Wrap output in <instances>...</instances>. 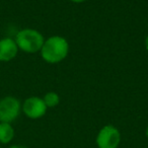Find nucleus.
I'll return each mask as SVG.
<instances>
[{
    "mask_svg": "<svg viewBox=\"0 0 148 148\" xmlns=\"http://www.w3.org/2000/svg\"><path fill=\"white\" fill-rule=\"evenodd\" d=\"M43 101L47 108H55L59 105L60 103V97L55 91H49L47 92L43 97Z\"/></svg>",
    "mask_w": 148,
    "mask_h": 148,
    "instance_id": "8",
    "label": "nucleus"
},
{
    "mask_svg": "<svg viewBox=\"0 0 148 148\" xmlns=\"http://www.w3.org/2000/svg\"><path fill=\"white\" fill-rule=\"evenodd\" d=\"M47 106L43 99L39 97H29L21 103V111L29 119L37 120L44 117L47 113Z\"/></svg>",
    "mask_w": 148,
    "mask_h": 148,
    "instance_id": "5",
    "label": "nucleus"
},
{
    "mask_svg": "<svg viewBox=\"0 0 148 148\" xmlns=\"http://www.w3.org/2000/svg\"><path fill=\"white\" fill-rule=\"evenodd\" d=\"M145 48H146V50L148 51V35L146 36V39H145Z\"/></svg>",
    "mask_w": 148,
    "mask_h": 148,
    "instance_id": "11",
    "label": "nucleus"
},
{
    "mask_svg": "<svg viewBox=\"0 0 148 148\" xmlns=\"http://www.w3.org/2000/svg\"><path fill=\"white\" fill-rule=\"evenodd\" d=\"M9 148H27V147L23 146V145H12V146H10Z\"/></svg>",
    "mask_w": 148,
    "mask_h": 148,
    "instance_id": "9",
    "label": "nucleus"
},
{
    "mask_svg": "<svg viewBox=\"0 0 148 148\" xmlns=\"http://www.w3.org/2000/svg\"><path fill=\"white\" fill-rule=\"evenodd\" d=\"M121 142V133L113 125H106L99 130L97 136L99 148H118Z\"/></svg>",
    "mask_w": 148,
    "mask_h": 148,
    "instance_id": "4",
    "label": "nucleus"
},
{
    "mask_svg": "<svg viewBox=\"0 0 148 148\" xmlns=\"http://www.w3.org/2000/svg\"><path fill=\"white\" fill-rule=\"evenodd\" d=\"M15 135L14 129L10 123L0 122V143L8 144L13 140Z\"/></svg>",
    "mask_w": 148,
    "mask_h": 148,
    "instance_id": "7",
    "label": "nucleus"
},
{
    "mask_svg": "<svg viewBox=\"0 0 148 148\" xmlns=\"http://www.w3.org/2000/svg\"><path fill=\"white\" fill-rule=\"evenodd\" d=\"M18 47L14 39L5 37L0 39V62H9L18 54Z\"/></svg>",
    "mask_w": 148,
    "mask_h": 148,
    "instance_id": "6",
    "label": "nucleus"
},
{
    "mask_svg": "<svg viewBox=\"0 0 148 148\" xmlns=\"http://www.w3.org/2000/svg\"><path fill=\"white\" fill-rule=\"evenodd\" d=\"M146 136H147V138H148V127H147V129H146Z\"/></svg>",
    "mask_w": 148,
    "mask_h": 148,
    "instance_id": "12",
    "label": "nucleus"
},
{
    "mask_svg": "<svg viewBox=\"0 0 148 148\" xmlns=\"http://www.w3.org/2000/svg\"><path fill=\"white\" fill-rule=\"evenodd\" d=\"M71 1L73 3H82V2H84L85 0H71Z\"/></svg>",
    "mask_w": 148,
    "mask_h": 148,
    "instance_id": "10",
    "label": "nucleus"
},
{
    "mask_svg": "<svg viewBox=\"0 0 148 148\" xmlns=\"http://www.w3.org/2000/svg\"><path fill=\"white\" fill-rule=\"evenodd\" d=\"M14 41L19 51L27 54H34L41 51L45 38L38 29L27 27L17 32L14 37Z\"/></svg>",
    "mask_w": 148,
    "mask_h": 148,
    "instance_id": "2",
    "label": "nucleus"
},
{
    "mask_svg": "<svg viewBox=\"0 0 148 148\" xmlns=\"http://www.w3.org/2000/svg\"><path fill=\"white\" fill-rule=\"evenodd\" d=\"M21 112V103L12 95L0 99V122L12 123L18 118Z\"/></svg>",
    "mask_w": 148,
    "mask_h": 148,
    "instance_id": "3",
    "label": "nucleus"
},
{
    "mask_svg": "<svg viewBox=\"0 0 148 148\" xmlns=\"http://www.w3.org/2000/svg\"><path fill=\"white\" fill-rule=\"evenodd\" d=\"M41 57L49 64L62 62L69 53V43L61 36H52L45 39L41 51Z\"/></svg>",
    "mask_w": 148,
    "mask_h": 148,
    "instance_id": "1",
    "label": "nucleus"
}]
</instances>
